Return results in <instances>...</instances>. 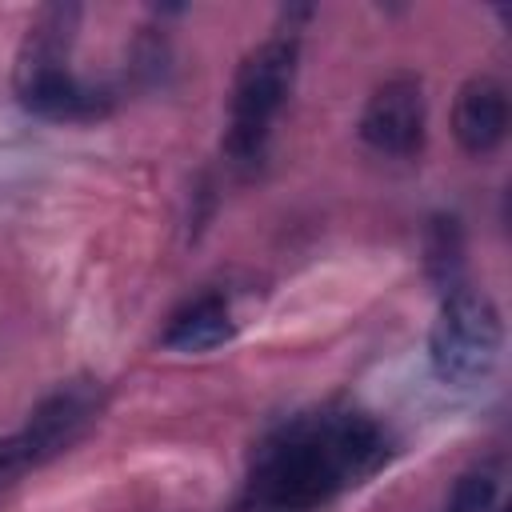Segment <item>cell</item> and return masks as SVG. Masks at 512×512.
<instances>
[{
    "label": "cell",
    "mask_w": 512,
    "mask_h": 512,
    "mask_svg": "<svg viewBox=\"0 0 512 512\" xmlns=\"http://www.w3.org/2000/svg\"><path fill=\"white\" fill-rule=\"evenodd\" d=\"M496 496H500V468L492 460H484V464L464 468L452 480L440 512H492L496 508Z\"/></svg>",
    "instance_id": "10"
},
{
    "label": "cell",
    "mask_w": 512,
    "mask_h": 512,
    "mask_svg": "<svg viewBox=\"0 0 512 512\" xmlns=\"http://www.w3.org/2000/svg\"><path fill=\"white\" fill-rule=\"evenodd\" d=\"M504 344V324L488 292L472 284H456L440 296V312L432 324L428 356L444 384L472 388L492 376Z\"/></svg>",
    "instance_id": "3"
},
{
    "label": "cell",
    "mask_w": 512,
    "mask_h": 512,
    "mask_svg": "<svg viewBox=\"0 0 512 512\" xmlns=\"http://www.w3.org/2000/svg\"><path fill=\"white\" fill-rule=\"evenodd\" d=\"M424 268H428V280L444 292H452L456 284H464V228L456 216L440 212L428 220V232H424Z\"/></svg>",
    "instance_id": "9"
},
{
    "label": "cell",
    "mask_w": 512,
    "mask_h": 512,
    "mask_svg": "<svg viewBox=\"0 0 512 512\" xmlns=\"http://www.w3.org/2000/svg\"><path fill=\"white\" fill-rule=\"evenodd\" d=\"M296 64H300V40L288 32L256 44L240 60L236 84H232L228 132H224V152L232 164H256L264 156L272 120L292 92Z\"/></svg>",
    "instance_id": "2"
},
{
    "label": "cell",
    "mask_w": 512,
    "mask_h": 512,
    "mask_svg": "<svg viewBox=\"0 0 512 512\" xmlns=\"http://www.w3.org/2000/svg\"><path fill=\"white\" fill-rule=\"evenodd\" d=\"M384 460L388 436L364 412L324 408L296 416L256 448L232 512H316Z\"/></svg>",
    "instance_id": "1"
},
{
    "label": "cell",
    "mask_w": 512,
    "mask_h": 512,
    "mask_svg": "<svg viewBox=\"0 0 512 512\" xmlns=\"http://www.w3.org/2000/svg\"><path fill=\"white\" fill-rule=\"evenodd\" d=\"M16 92H20V104L44 120H68V124H84V120H96L112 108L108 92L100 88H88L80 84L68 64L60 68H28V72H16Z\"/></svg>",
    "instance_id": "6"
},
{
    "label": "cell",
    "mask_w": 512,
    "mask_h": 512,
    "mask_svg": "<svg viewBox=\"0 0 512 512\" xmlns=\"http://www.w3.org/2000/svg\"><path fill=\"white\" fill-rule=\"evenodd\" d=\"M232 336H236V320H232L224 296L204 292L168 316L160 344L172 352H212V348L228 344Z\"/></svg>",
    "instance_id": "8"
},
{
    "label": "cell",
    "mask_w": 512,
    "mask_h": 512,
    "mask_svg": "<svg viewBox=\"0 0 512 512\" xmlns=\"http://www.w3.org/2000/svg\"><path fill=\"white\" fill-rule=\"evenodd\" d=\"M452 132L468 156H488L508 132V92L496 76H472L452 108Z\"/></svg>",
    "instance_id": "7"
},
{
    "label": "cell",
    "mask_w": 512,
    "mask_h": 512,
    "mask_svg": "<svg viewBox=\"0 0 512 512\" xmlns=\"http://www.w3.org/2000/svg\"><path fill=\"white\" fill-rule=\"evenodd\" d=\"M360 136L380 156H396V160L416 156L420 144H424L420 80L400 72V76H388L384 84H376V92L368 96V104L360 112Z\"/></svg>",
    "instance_id": "5"
},
{
    "label": "cell",
    "mask_w": 512,
    "mask_h": 512,
    "mask_svg": "<svg viewBox=\"0 0 512 512\" xmlns=\"http://www.w3.org/2000/svg\"><path fill=\"white\" fill-rule=\"evenodd\" d=\"M100 412V384L96 380H68L48 392L32 412L28 424L0 440V488L20 480L24 472L48 464L64 448H72Z\"/></svg>",
    "instance_id": "4"
}]
</instances>
